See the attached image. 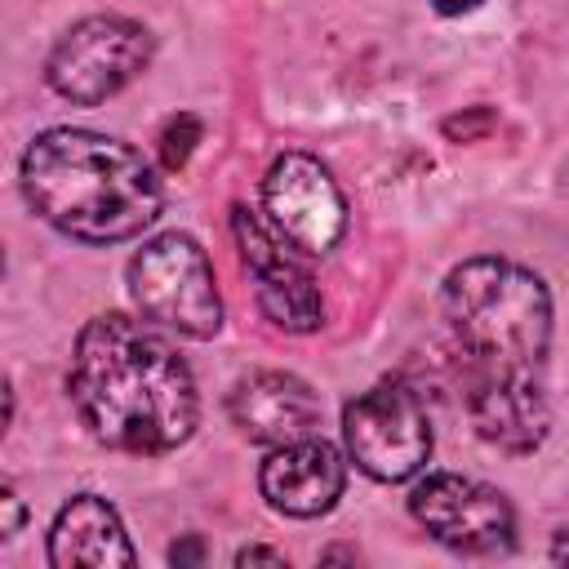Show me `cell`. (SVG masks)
Wrapping results in <instances>:
<instances>
[{"mask_svg":"<svg viewBox=\"0 0 569 569\" xmlns=\"http://www.w3.org/2000/svg\"><path fill=\"white\" fill-rule=\"evenodd\" d=\"M196 142H200V120L196 116L164 120V129H160V160H164V169H182Z\"/></svg>","mask_w":569,"mask_h":569,"instance_id":"5bb4252c","label":"cell"},{"mask_svg":"<svg viewBox=\"0 0 569 569\" xmlns=\"http://www.w3.org/2000/svg\"><path fill=\"white\" fill-rule=\"evenodd\" d=\"M67 391L93 440L120 453H169L200 418L196 378L178 347L120 311L93 316L71 351Z\"/></svg>","mask_w":569,"mask_h":569,"instance_id":"6da1fadb","label":"cell"},{"mask_svg":"<svg viewBox=\"0 0 569 569\" xmlns=\"http://www.w3.org/2000/svg\"><path fill=\"white\" fill-rule=\"evenodd\" d=\"M551 560H569V542H565V538L551 547Z\"/></svg>","mask_w":569,"mask_h":569,"instance_id":"ac0fdd59","label":"cell"},{"mask_svg":"<svg viewBox=\"0 0 569 569\" xmlns=\"http://www.w3.org/2000/svg\"><path fill=\"white\" fill-rule=\"evenodd\" d=\"M27 204L71 240H129L160 218V178L120 138L93 129H49L22 156Z\"/></svg>","mask_w":569,"mask_h":569,"instance_id":"7a4b0ae2","label":"cell"},{"mask_svg":"<svg viewBox=\"0 0 569 569\" xmlns=\"http://www.w3.org/2000/svg\"><path fill=\"white\" fill-rule=\"evenodd\" d=\"M231 231L240 244V258L258 284V307L271 325L289 329V333H311L325 320V302L320 289L311 280V271L302 267L298 249L262 218H253L249 209H231Z\"/></svg>","mask_w":569,"mask_h":569,"instance_id":"9c48e42d","label":"cell"},{"mask_svg":"<svg viewBox=\"0 0 569 569\" xmlns=\"http://www.w3.org/2000/svg\"><path fill=\"white\" fill-rule=\"evenodd\" d=\"M342 485H347V462L320 436H302V440L276 445L267 453L262 471H258L262 498L280 516H293V520L325 516L342 498Z\"/></svg>","mask_w":569,"mask_h":569,"instance_id":"8fae6325","label":"cell"},{"mask_svg":"<svg viewBox=\"0 0 569 569\" xmlns=\"http://www.w3.org/2000/svg\"><path fill=\"white\" fill-rule=\"evenodd\" d=\"M227 409H231V422L249 440L271 445V449L302 440V436H316V427H320L316 391L284 369H258V373L240 378L227 396Z\"/></svg>","mask_w":569,"mask_h":569,"instance_id":"7c38bea8","label":"cell"},{"mask_svg":"<svg viewBox=\"0 0 569 569\" xmlns=\"http://www.w3.org/2000/svg\"><path fill=\"white\" fill-rule=\"evenodd\" d=\"M467 413L476 436L502 453H533L551 427L542 382L525 369H471Z\"/></svg>","mask_w":569,"mask_h":569,"instance_id":"30bf717a","label":"cell"},{"mask_svg":"<svg viewBox=\"0 0 569 569\" xmlns=\"http://www.w3.org/2000/svg\"><path fill=\"white\" fill-rule=\"evenodd\" d=\"M129 298L151 325L182 338H213L222 329V298L209 253L182 231L151 236L129 258Z\"/></svg>","mask_w":569,"mask_h":569,"instance_id":"277c9868","label":"cell"},{"mask_svg":"<svg viewBox=\"0 0 569 569\" xmlns=\"http://www.w3.org/2000/svg\"><path fill=\"white\" fill-rule=\"evenodd\" d=\"M151 62V31L124 13H93L67 27L44 62L49 89L67 102L98 107L142 76Z\"/></svg>","mask_w":569,"mask_h":569,"instance_id":"5b68a950","label":"cell"},{"mask_svg":"<svg viewBox=\"0 0 569 569\" xmlns=\"http://www.w3.org/2000/svg\"><path fill=\"white\" fill-rule=\"evenodd\" d=\"M445 316L471 369H542L551 293L529 267L507 258L458 262L445 280Z\"/></svg>","mask_w":569,"mask_h":569,"instance_id":"3957f363","label":"cell"},{"mask_svg":"<svg viewBox=\"0 0 569 569\" xmlns=\"http://www.w3.org/2000/svg\"><path fill=\"white\" fill-rule=\"evenodd\" d=\"M342 445L351 462L373 480H409L431 458V427L418 391L400 378H382L342 409Z\"/></svg>","mask_w":569,"mask_h":569,"instance_id":"8992f818","label":"cell"},{"mask_svg":"<svg viewBox=\"0 0 569 569\" xmlns=\"http://www.w3.org/2000/svg\"><path fill=\"white\" fill-rule=\"evenodd\" d=\"M0 507H4V529H0V533H4V538H13V533H18V525H22L18 493H13V489H4V493H0Z\"/></svg>","mask_w":569,"mask_h":569,"instance_id":"9a60e30c","label":"cell"},{"mask_svg":"<svg viewBox=\"0 0 569 569\" xmlns=\"http://www.w3.org/2000/svg\"><path fill=\"white\" fill-rule=\"evenodd\" d=\"M236 565H284V556L271 547H244V551H236Z\"/></svg>","mask_w":569,"mask_h":569,"instance_id":"2e32d148","label":"cell"},{"mask_svg":"<svg viewBox=\"0 0 569 569\" xmlns=\"http://www.w3.org/2000/svg\"><path fill=\"white\" fill-rule=\"evenodd\" d=\"M431 4H436L440 13H471L480 0H431Z\"/></svg>","mask_w":569,"mask_h":569,"instance_id":"e0dca14e","label":"cell"},{"mask_svg":"<svg viewBox=\"0 0 569 569\" xmlns=\"http://www.w3.org/2000/svg\"><path fill=\"white\" fill-rule=\"evenodd\" d=\"M409 511L436 542L467 551V556L507 551L516 533V511L507 493L485 480L453 476V471H436L418 480L409 493Z\"/></svg>","mask_w":569,"mask_h":569,"instance_id":"52a82bcc","label":"cell"},{"mask_svg":"<svg viewBox=\"0 0 569 569\" xmlns=\"http://www.w3.org/2000/svg\"><path fill=\"white\" fill-rule=\"evenodd\" d=\"M49 565L71 569V565H133V547L129 533L116 516V507L98 493H76L49 529Z\"/></svg>","mask_w":569,"mask_h":569,"instance_id":"4fadbf2b","label":"cell"},{"mask_svg":"<svg viewBox=\"0 0 569 569\" xmlns=\"http://www.w3.org/2000/svg\"><path fill=\"white\" fill-rule=\"evenodd\" d=\"M262 213L298 253H329L347 231V204L329 169L307 151H284L262 178Z\"/></svg>","mask_w":569,"mask_h":569,"instance_id":"ba28073f","label":"cell"}]
</instances>
